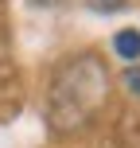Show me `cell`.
I'll list each match as a JSON object with an SVG mask.
<instances>
[{
    "mask_svg": "<svg viewBox=\"0 0 140 148\" xmlns=\"http://www.w3.org/2000/svg\"><path fill=\"white\" fill-rule=\"evenodd\" d=\"M101 74L105 70H101L97 59H89V55L74 59V66H66L59 74V82H55L51 117H59L62 109H82V117H86V113L101 101V94H105V78H101Z\"/></svg>",
    "mask_w": 140,
    "mask_h": 148,
    "instance_id": "6da1fadb",
    "label": "cell"
},
{
    "mask_svg": "<svg viewBox=\"0 0 140 148\" xmlns=\"http://www.w3.org/2000/svg\"><path fill=\"white\" fill-rule=\"evenodd\" d=\"M113 47H117V55H125V59H140V31L136 27H125L113 35Z\"/></svg>",
    "mask_w": 140,
    "mask_h": 148,
    "instance_id": "7a4b0ae2",
    "label": "cell"
},
{
    "mask_svg": "<svg viewBox=\"0 0 140 148\" xmlns=\"http://www.w3.org/2000/svg\"><path fill=\"white\" fill-rule=\"evenodd\" d=\"M125 82H128V90H136V94H140V66H136V70H128V78H125Z\"/></svg>",
    "mask_w": 140,
    "mask_h": 148,
    "instance_id": "3957f363",
    "label": "cell"
}]
</instances>
